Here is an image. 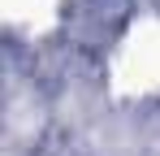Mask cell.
I'll return each mask as SVG.
<instances>
[{"mask_svg":"<svg viewBox=\"0 0 160 156\" xmlns=\"http://www.w3.org/2000/svg\"><path fill=\"white\" fill-rule=\"evenodd\" d=\"M134 13H138V0H65L56 35L74 44L82 56L108 61L112 48L126 39Z\"/></svg>","mask_w":160,"mask_h":156,"instance_id":"6da1fadb","label":"cell"}]
</instances>
